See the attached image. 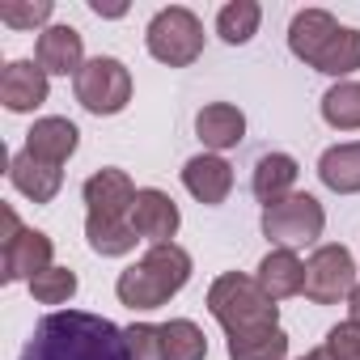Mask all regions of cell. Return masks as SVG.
Wrapping results in <instances>:
<instances>
[{"instance_id":"5bb4252c","label":"cell","mask_w":360,"mask_h":360,"mask_svg":"<svg viewBox=\"0 0 360 360\" xmlns=\"http://www.w3.org/2000/svg\"><path fill=\"white\" fill-rule=\"evenodd\" d=\"M9 183L26 195V200H34V204H51L56 195H60V187H64V169L60 165H51V161H39L34 153H13V161H9Z\"/></svg>"},{"instance_id":"d6986e66","label":"cell","mask_w":360,"mask_h":360,"mask_svg":"<svg viewBox=\"0 0 360 360\" xmlns=\"http://www.w3.org/2000/svg\"><path fill=\"white\" fill-rule=\"evenodd\" d=\"M259 288L271 297V301H284V297H297L305 292V263L297 259V250H271L263 263H259Z\"/></svg>"},{"instance_id":"5b68a950","label":"cell","mask_w":360,"mask_h":360,"mask_svg":"<svg viewBox=\"0 0 360 360\" xmlns=\"http://www.w3.org/2000/svg\"><path fill=\"white\" fill-rule=\"evenodd\" d=\"M322 229H326V212L309 191H292L263 208V238L276 242L280 250H301L318 242Z\"/></svg>"},{"instance_id":"8992f818","label":"cell","mask_w":360,"mask_h":360,"mask_svg":"<svg viewBox=\"0 0 360 360\" xmlns=\"http://www.w3.org/2000/svg\"><path fill=\"white\" fill-rule=\"evenodd\" d=\"M72 89H77V102L89 115H119L131 102V72L115 56H94L72 77Z\"/></svg>"},{"instance_id":"9a60e30c","label":"cell","mask_w":360,"mask_h":360,"mask_svg":"<svg viewBox=\"0 0 360 360\" xmlns=\"http://www.w3.org/2000/svg\"><path fill=\"white\" fill-rule=\"evenodd\" d=\"M335 34H339V22H335L326 9H301V13L292 18V26H288V51H292L301 64L314 68V60L322 56V47H326Z\"/></svg>"},{"instance_id":"83f0119b","label":"cell","mask_w":360,"mask_h":360,"mask_svg":"<svg viewBox=\"0 0 360 360\" xmlns=\"http://www.w3.org/2000/svg\"><path fill=\"white\" fill-rule=\"evenodd\" d=\"M51 13H56L51 0H5V5H0V22L13 26V30H34V26L47 30Z\"/></svg>"},{"instance_id":"603a6c76","label":"cell","mask_w":360,"mask_h":360,"mask_svg":"<svg viewBox=\"0 0 360 360\" xmlns=\"http://www.w3.org/2000/svg\"><path fill=\"white\" fill-rule=\"evenodd\" d=\"M322 119L335 131H360V81H335L322 94Z\"/></svg>"},{"instance_id":"4316f807","label":"cell","mask_w":360,"mask_h":360,"mask_svg":"<svg viewBox=\"0 0 360 360\" xmlns=\"http://www.w3.org/2000/svg\"><path fill=\"white\" fill-rule=\"evenodd\" d=\"M30 297L39 305H68L77 297V271L68 267H47L30 280Z\"/></svg>"},{"instance_id":"44dd1931","label":"cell","mask_w":360,"mask_h":360,"mask_svg":"<svg viewBox=\"0 0 360 360\" xmlns=\"http://www.w3.org/2000/svg\"><path fill=\"white\" fill-rule=\"evenodd\" d=\"M85 238H89V250L102 259H123L140 242V233L131 229V217H85Z\"/></svg>"},{"instance_id":"30bf717a","label":"cell","mask_w":360,"mask_h":360,"mask_svg":"<svg viewBox=\"0 0 360 360\" xmlns=\"http://www.w3.org/2000/svg\"><path fill=\"white\" fill-rule=\"evenodd\" d=\"M47 72L39 68V60H9L5 72H0V102L13 115L39 110L47 102Z\"/></svg>"},{"instance_id":"f1b7e54d","label":"cell","mask_w":360,"mask_h":360,"mask_svg":"<svg viewBox=\"0 0 360 360\" xmlns=\"http://www.w3.org/2000/svg\"><path fill=\"white\" fill-rule=\"evenodd\" d=\"M123 335H127L131 360H165L161 326H153V322H131V326H123Z\"/></svg>"},{"instance_id":"ba28073f","label":"cell","mask_w":360,"mask_h":360,"mask_svg":"<svg viewBox=\"0 0 360 360\" xmlns=\"http://www.w3.org/2000/svg\"><path fill=\"white\" fill-rule=\"evenodd\" d=\"M51 255H56V242H51L43 229H22L13 242L0 246V280H5V284L26 280V284H30L39 271L56 267Z\"/></svg>"},{"instance_id":"7c38bea8","label":"cell","mask_w":360,"mask_h":360,"mask_svg":"<svg viewBox=\"0 0 360 360\" xmlns=\"http://www.w3.org/2000/svg\"><path fill=\"white\" fill-rule=\"evenodd\" d=\"M183 187H187L200 204L217 208V204H225L229 191H233V165H229L221 153H200V157H191V161L183 165Z\"/></svg>"},{"instance_id":"6da1fadb","label":"cell","mask_w":360,"mask_h":360,"mask_svg":"<svg viewBox=\"0 0 360 360\" xmlns=\"http://www.w3.org/2000/svg\"><path fill=\"white\" fill-rule=\"evenodd\" d=\"M22 360H131L123 326L85 309H56L39 318Z\"/></svg>"},{"instance_id":"7402d4cb","label":"cell","mask_w":360,"mask_h":360,"mask_svg":"<svg viewBox=\"0 0 360 360\" xmlns=\"http://www.w3.org/2000/svg\"><path fill=\"white\" fill-rule=\"evenodd\" d=\"M360 68V30H352V26H339V34L322 47V56L314 60V72H326V77H335V81H343V77H352Z\"/></svg>"},{"instance_id":"2e32d148","label":"cell","mask_w":360,"mask_h":360,"mask_svg":"<svg viewBox=\"0 0 360 360\" xmlns=\"http://www.w3.org/2000/svg\"><path fill=\"white\" fill-rule=\"evenodd\" d=\"M77 144H81L77 123H68L60 115H47L26 131V153H34L39 161H51V165H64L77 153Z\"/></svg>"},{"instance_id":"4dcf8cb0","label":"cell","mask_w":360,"mask_h":360,"mask_svg":"<svg viewBox=\"0 0 360 360\" xmlns=\"http://www.w3.org/2000/svg\"><path fill=\"white\" fill-rule=\"evenodd\" d=\"M22 233V221H18V212L13 208H5V242H13Z\"/></svg>"},{"instance_id":"52a82bcc","label":"cell","mask_w":360,"mask_h":360,"mask_svg":"<svg viewBox=\"0 0 360 360\" xmlns=\"http://www.w3.org/2000/svg\"><path fill=\"white\" fill-rule=\"evenodd\" d=\"M356 288V263L347 246H318L305 263V297L314 305H335Z\"/></svg>"},{"instance_id":"9c48e42d","label":"cell","mask_w":360,"mask_h":360,"mask_svg":"<svg viewBox=\"0 0 360 360\" xmlns=\"http://www.w3.org/2000/svg\"><path fill=\"white\" fill-rule=\"evenodd\" d=\"M178 225H183V217H178V204L157 191V187H144L136 191V204H131V229L140 233V242L148 246H161L178 233Z\"/></svg>"},{"instance_id":"8fae6325","label":"cell","mask_w":360,"mask_h":360,"mask_svg":"<svg viewBox=\"0 0 360 360\" xmlns=\"http://www.w3.org/2000/svg\"><path fill=\"white\" fill-rule=\"evenodd\" d=\"M34 60L47 77H77L85 68V43L77 26H47L39 30V47Z\"/></svg>"},{"instance_id":"7a4b0ae2","label":"cell","mask_w":360,"mask_h":360,"mask_svg":"<svg viewBox=\"0 0 360 360\" xmlns=\"http://www.w3.org/2000/svg\"><path fill=\"white\" fill-rule=\"evenodd\" d=\"M191 280V255L174 242L148 246L144 259H136L127 271H119L115 292L127 309H161L169 297H178Z\"/></svg>"},{"instance_id":"f546056e","label":"cell","mask_w":360,"mask_h":360,"mask_svg":"<svg viewBox=\"0 0 360 360\" xmlns=\"http://www.w3.org/2000/svg\"><path fill=\"white\" fill-rule=\"evenodd\" d=\"M326 356L330 360H360V326L356 322H339L326 330Z\"/></svg>"},{"instance_id":"cb8c5ba5","label":"cell","mask_w":360,"mask_h":360,"mask_svg":"<svg viewBox=\"0 0 360 360\" xmlns=\"http://www.w3.org/2000/svg\"><path fill=\"white\" fill-rule=\"evenodd\" d=\"M229 360H288V335L280 326L229 335Z\"/></svg>"},{"instance_id":"3957f363","label":"cell","mask_w":360,"mask_h":360,"mask_svg":"<svg viewBox=\"0 0 360 360\" xmlns=\"http://www.w3.org/2000/svg\"><path fill=\"white\" fill-rule=\"evenodd\" d=\"M208 314L225 326V335H250L280 326V305L259 288V280L242 271H225L208 288Z\"/></svg>"},{"instance_id":"1f68e13d","label":"cell","mask_w":360,"mask_h":360,"mask_svg":"<svg viewBox=\"0 0 360 360\" xmlns=\"http://www.w3.org/2000/svg\"><path fill=\"white\" fill-rule=\"evenodd\" d=\"M347 322H356V326H360V284L347 292Z\"/></svg>"},{"instance_id":"ffe728a7","label":"cell","mask_w":360,"mask_h":360,"mask_svg":"<svg viewBox=\"0 0 360 360\" xmlns=\"http://www.w3.org/2000/svg\"><path fill=\"white\" fill-rule=\"evenodd\" d=\"M318 178H322V187H330L335 195H356L360 191V140L330 144L318 157Z\"/></svg>"},{"instance_id":"ac0fdd59","label":"cell","mask_w":360,"mask_h":360,"mask_svg":"<svg viewBox=\"0 0 360 360\" xmlns=\"http://www.w3.org/2000/svg\"><path fill=\"white\" fill-rule=\"evenodd\" d=\"M297 178H301L297 157H288V153H263V157L255 161V178H250V187H255L259 204L267 208V204H276V200L292 195Z\"/></svg>"},{"instance_id":"277c9868","label":"cell","mask_w":360,"mask_h":360,"mask_svg":"<svg viewBox=\"0 0 360 360\" xmlns=\"http://www.w3.org/2000/svg\"><path fill=\"white\" fill-rule=\"evenodd\" d=\"M144 47H148L153 60H161L169 68H187V64H195L204 56V26H200V18L191 9L169 5L148 22Z\"/></svg>"},{"instance_id":"d6a6232c","label":"cell","mask_w":360,"mask_h":360,"mask_svg":"<svg viewBox=\"0 0 360 360\" xmlns=\"http://www.w3.org/2000/svg\"><path fill=\"white\" fill-rule=\"evenodd\" d=\"M301 360H330V356H326V347H318V352H309V356H301Z\"/></svg>"},{"instance_id":"d4e9b609","label":"cell","mask_w":360,"mask_h":360,"mask_svg":"<svg viewBox=\"0 0 360 360\" xmlns=\"http://www.w3.org/2000/svg\"><path fill=\"white\" fill-rule=\"evenodd\" d=\"M259 22H263V9L255 0H229V5L217 13V34L229 43V47H242L259 34Z\"/></svg>"},{"instance_id":"484cf974","label":"cell","mask_w":360,"mask_h":360,"mask_svg":"<svg viewBox=\"0 0 360 360\" xmlns=\"http://www.w3.org/2000/svg\"><path fill=\"white\" fill-rule=\"evenodd\" d=\"M161 343H165V360H204L208 356V339L191 318L161 322Z\"/></svg>"},{"instance_id":"4fadbf2b","label":"cell","mask_w":360,"mask_h":360,"mask_svg":"<svg viewBox=\"0 0 360 360\" xmlns=\"http://www.w3.org/2000/svg\"><path fill=\"white\" fill-rule=\"evenodd\" d=\"M81 200H85L89 217H131L136 187H131V178L123 169H98V174L85 178Z\"/></svg>"},{"instance_id":"e0dca14e","label":"cell","mask_w":360,"mask_h":360,"mask_svg":"<svg viewBox=\"0 0 360 360\" xmlns=\"http://www.w3.org/2000/svg\"><path fill=\"white\" fill-rule=\"evenodd\" d=\"M195 131L204 140V148L212 153H225V148H238L242 136H246V115L229 102H208L200 115H195Z\"/></svg>"}]
</instances>
